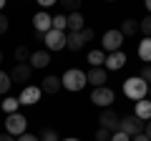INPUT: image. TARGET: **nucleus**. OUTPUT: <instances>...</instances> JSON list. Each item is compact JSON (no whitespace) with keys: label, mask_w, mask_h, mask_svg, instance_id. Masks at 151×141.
<instances>
[{"label":"nucleus","mask_w":151,"mask_h":141,"mask_svg":"<svg viewBox=\"0 0 151 141\" xmlns=\"http://www.w3.org/2000/svg\"><path fill=\"white\" fill-rule=\"evenodd\" d=\"M124 96L129 98V101H144L146 96H149V83L144 81L141 76H131L124 81Z\"/></svg>","instance_id":"1"},{"label":"nucleus","mask_w":151,"mask_h":141,"mask_svg":"<svg viewBox=\"0 0 151 141\" xmlns=\"http://www.w3.org/2000/svg\"><path fill=\"white\" fill-rule=\"evenodd\" d=\"M60 83H63V88L65 91H73V93H78V91H83V88L88 86V81H86V73L83 70H78V68H68L60 76Z\"/></svg>","instance_id":"2"},{"label":"nucleus","mask_w":151,"mask_h":141,"mask_svg":"<svg viewBox=\"0 0 151 141\" xmlns=\"http://www.w3.org/2000/svg\"><path fill=\"white\" fill-rule=\"evenodd\" d=\"M5 129H8V134L13 136V139H18V136H23V134H28V119L23 114H10L5 119Z\"/></svg>","instance_id":"3"},{"label":"nucleus","mask_w":151,"mask_h":141,"mask_svg":"<svg viewBox=\"0 0 151 141\" xmlns=\"http://www.w3.org/2000/svg\"><path fill=\"white\" fill-rule=\"evenodd\" d=\"M101 45H103V50H108V53L121 50V45H124V33L116 30V28L106 30V33H103V38H101Z\"/></svg>","instance_id":"4"},{"label":"nucleus","mask_w":151,"mask_h":141,"mask_svg":"<svg viewBox=\"0 0 151 141\" xmlns=\"http://www.w3.org/2000/svg\"><path fill=\"white\" fill-rule=\"evenodd\" d=\"M98 124H101V129L116 134V131H121V116L116 114L113 109H103L101 116H98Z\"/></svg>","instance_id":"5"},{"label":"nucleus","mask_w":151,"mask_h":141,"mask_svg":"<svg viewBox=\"0 0 151 141\" xmlns=\"http://www.w3.org/2000/svg\"><path fill=\"white\" fill-rule=\"evenodd\" d=\"M91 101L96 103V106H101V109H111V103L116 101V93H113L108 86H101V88H93Z\"/></svg>","instance_id":"6"},{"label":"nucleus","mask_w":151,"mask_h":141,"mask_svg":"<svg viewBox=\"0 0 151 141\" xmlns=\"http://www.w3.org/2000/svg\"><path fill=\"white\" fill-rule=\"evenodd\" d=\"M43 43H45V50H48V53H50V50H55V53H58V50L65 48V33L53 30V28H50V30L43 35Z\"/></svg>","instance_id":"7"},{"label":"nucleus","mask_w":151,"mask_h":141,"mask_svg":"<svg viewBox=\"0 0 151 141\" xmlns=\"http://www.w3.org/2000/svg\"><path fill=\"white\" fill-rule=\"evenodd\" d=\"M144 121L141 119H136L134 114L131 116H126V119H121V131H124L126 136H131V139H134V136H139V134H144Z\"/></svg>","instance_id":"8"},{"label":"nucleus","mask_w":151,"mask_h":141,"mask_svg":"<svg viewBox=\"0 0 151 141\" xmlns=\"http://www.w3.org/2000/svg\"><path fill=\"white\" fill-rule=\"evenodd\" d=\"M40 96H43L40 86H25L20 91V96H18V101H20V106H35L40 101Z\"/></svg>","instance_id":"9"},{"label":"nucleus","mask_w":151,"mask_h":141,"mask_svg":"<svg viewBox=\"0 0 151 141\" xmlns=\"http://www.w3.org/2000/svg\"><path fill=\"white\" fill-rule=\"evenodd\" d=\"M50 20H53V15H48L45 10H40V13L33 15V28H35L38 35H45V33L50 30Z\"/></svg>","instance_id":"10"},{"label":"nucleus","mask_w":151,"mask_h":141,"mask_svg":"<svg viewBox=\"0 0 151 141\" xmlns=\"http://www.w3.org/2000/svg\"><path fill=\"white\" fill-rule=\"evenodd\" d=\"M30 73H33V68L28 63H15V65H13V70H10V81L25 83V81H30Z\"/></svg>","instance_id":"11"},{"label":"nucleus","mask_w":151,"mask_h":141,"mask_svg":"<svg viewBox=\"0 0 151 141\" xmlns=\"http://www.w3.org/2000/svg\"><path fill=\"white\" fill-rule=\"evenodd\" d=\"M86 81L91 83L93 88H101V86H106V81H108V76H106V68H91L86 73Z\"/></svg>","instance_id":"12"},{"label":"nucleus","mask_w":151,"mask_h":141,"mask_svg":"<svg viewBox=\"0 0 151 141\" xmlns=\"http://www.w3.org/2000/svg\"><path fill=\"white\" fill-rule=\"evenodd\" d=\"M50 63V53L48 50H35V53H30V60H28V65L30 68H45V65Z\"/></svg>","instance_id":"13"},{"label":"nucleus","mask_w":151,"mask_h":141,"mask_svg":"<svg viewBox=\"0 0 151 141\" xmlns=\"http://www.w3.org/2000/svg\"><path fill=\"white\" fill-rule=\"evenodd\" d=\"M126 65V53L124 50H116V53L106 55V68L108 70H121Z\"/></svg>","instance_id":"14"},{"label":"nucleus","mask_w":151,"mask_h":141,"mask_svg":"<svg viewBox=\"0 0 151 141\" xmlns=\"http://www.w3.org/2000/svg\"><path fill=\"white\" fill-rule=\"evenodd\" d=\"M60 88H63L60 76H45L43 83H40V91H43V93H58Z\"/></svg>","instance_id":"15"},{"label":"nucleus","mask_w":151,"mask_h":141,"mask_svg":"<svg viewBox=\"0 0 151 141\" xmlns=\"http://www.w3.org/2000/svg\"><path fill=\"white\" fill-rule=\"evenodd\" d=\"M83 45H86V40H83V33H65V48H70L73 53H78Z\"/></svg>","instance_id":"16"},{"label":"nucleus","mask_w":151,"mask_h":141,"mask_svg":"<svg viewBox=\"0 0 151 141\" xmlns=\"http://www.w3.org/2000/svg\"><path fill=\"white\" fill-rule=\"evenodd\" d=\"M134 116H136V119H141L144 124H146V121H151V101H146V98H144V101H139V103H136Z\"/></svg>","instance_id":"17"},{"label":"nucleus","mask_w":151,"mask_h":141,"mask_svg":"<svg viewBox=\"0 0 151 141\" xmlns=\"http://www.w3.org/2000/svg\"><path fill=\"white\" fill-rule=\"evenodd\" d=\"M83 28H86V18L81 13H70L68 15V30L70 33H81Z\"/></svg>","instance_id":"18"},{"label":"nucleus","mask_w":151,"mask_h":141,"mask_svg":"<svg viewBox=\"0 0 151 141\" xmlns=\"http://www.w3.org/2000/svg\"><path fill=\"white\" fill-rule=\"evenodd\" d=\"M119 30L124 33V38H131V35H136V30H139V20H136V18H126Z\"/></svg>","instance_id":"19"},{"label":"nucleus","mask_w":151,"mask_h":141,"mask_svg":"<svg viewBox=\"0 0 151 141\" xmlns=\"http://www.w3.org/2000/svg\"><path fill=\"white\" fill-rule=\"evenodd\" d=\"M139 58L144 60L146 65H151V38H144L139 43Z\"/></svg>","instance_id":"20"},{"label":"nucleus","mask_w":151,"mask_h":141,"mask_svg":"<svg viewBox=\"0 0 151 141\" xmlns=\"http://www.w3.org/2000/svg\"><path fill=\"white\" fill-rule=\"evenodd\" d=\"M88 63H91V68H101V65H106V53L103 50H91L88 53Z\"/></svg>","instance_id":"21"},{"label":"nucleus","mask_w":151,"mask_h":141,"mask_svg":"<svg viewBox=\"0 0 151 141\" xmlns=\"http://www.w3.org/2000/svg\"><path fill=\"white\" fill-rule=\"evenodd\" d=\"M50 28L63 33L65 28H68V15H53V20H50Z\"/></svg>","instance_id":"22"},{"label":"nucleus","mask_w":151,"mask_h":141,"mask_svg":"<svg viewBox=\"0 0 151 141\" xmlns=\"http://www.w3.org/2000/svg\"><path fill=\"white\" fill-rule=\"evenodd\" d=\"M18 106H20L18 98H5V101H3V111H5L8 116H10V114H18Z\"/></svg>","instance_id":"23"},{"label":"nucleus","mask_w":151,"mask_h":141,"mask_svg":"<svg viewBox=\"0 0 151 141\" xmlns=\"http://www.w3.org/2000/svg\"><path fill=\"white\" fill-rule=\"evenodd\" d=\"M15 60L18 63H28V60H30V50H28L25 45H18L15 48Z\"/></svg>","instance_id":"24"},{"label":"nucleus","mask_w":151,"mask_h":141,"mask_svg":"<svg viewBox=\"0 0 151 141\" xmlns=\"http://www.w3.org/2000/svg\"><path fill=\"white\" fill-rule=\"evenodd\" d=\"M10 86H13V81H10V73L0 70V93H8V91H10Z\"/></svg>","instance_id":"25"},{"label":"nucleus","mask_w":151,"mask_h":141,"mask_svg":"<svg viewBox=\"0 0 151 141\" xmlns=\"http://www.w3.org/2000/svg\"><path fill=\"white\" fill-rule=\"evenodd\" d=\"M78 5H81V0H60V8H63L65 13H78Z\"/></svg>","instance_id":"26"},{"label":"nucleus","mask_w":151,"mask_h":141,"mask_svg":"<svg viewBox=\"0 0 151 141\" xmlns=\"http://www.w3.org/2000/svg\"><path fill=\"white\" fill-rule=\"evenodd\" d=\"M38 139H40V141H60V136L55 134V129H43Z\"/></svg>","instance_id":"27"},{"label":"nucleus","mask_w":151,"mask_h":141,"mask_svg":"<svg viewBox=\"0 0 151 141\" xmlns=\"http://www.w3.org/2000/svg\"><path fill=\"white\" fill-rule=\"evenodd\" d=\"M139 30L144 33V38H151V15H146L144 20H139Z\"/></svg>","instance_id":"28"},{"label":"nucleus","mask_w":151,"mask_h":141,"mask_svg":"<svg viewBox=\"0 0 151 141\" xmlns=\"http://www.w3.org/2000/svg\"><path fill=\"white\" fill-rule=\"evenodd\" d=\"M96 141H111V131L98 129V131H96Z\"/></svg>","instance_id":"29"},{"label":"nucleus","mask_w":151,"mask_h":141,"mask_svg":"<svg viewBox=\"0 0 151 141\" xmlns=\"http://www.w3.org/2000/svg\"><path fill=\"white\" fill-rule=\"evenodd\" d=\"M111 141H131V136H126L124 131H116V134H111Z\"/></svg>","instance_id":"30"},{"label":"nucleus","mask_w":151,"mask_h":141,"mask_svg":"<svg viewBox=\"0 0 151 141\" xmlns=\"http://www.w3.org/2000/svg\"><path fill=\"white\" fill-rule=\"evenodd\" d=\"M141 78H144L146 83H151V65H144V68H141Z\"/></svg>","instance_id":"31"},{"label":"nucleus","mask_w":151,"mask_h":141,"mask_svg":"<svg viewBox=\"0 0 151 141\" xmlns=\"http://www.w3.org/2000/svg\"><path fill=\"white\" fill-rule=\"evenodd\" d=\"M5 30H8V18L3 15V13H0V35H3Z\"/></svg>","instance_id":"32"},{"label":"nucleus","mask_w":151,"mask_h":141,"mask_svg":"<svg viewBox=\"0 0 151 141\" xmlns=\"http://www.w3.org/2000/svg\"><path fill=\"white\" fill-rule=\"evenodd\" d=\"M15 141H40L38 136H33V134H23V136H18Z\"/></svg>","instance_id":"33"},{"label":"nucleus","mask_w":151,"mask_h":141,"mask_svg":"<svg viewBox=\"0 0 151 141\" xmlns=\"http://www.w3.org/2000/svg\"><path fill=\"white\" fill-rule=\"evenodd\" d=\"M83 40H86V43H88V40H93V30H91V28H83Z\"/></svg>","instance_id":"34"},{"label":"nucleus","mask_w":151,"mask_h":141,"mask_svg":"<svg viewBox=\"0 0 151 141\" xmlns=\"http://www.w3.org/2000/svg\"><path fill=\"white\" fill-rule=\"evenodd\" d=\"M144 134L149 136V141H151V121H146V126H144Z\"/></svg>","instance_id":"35"},{"label":"nucleus","mask_w":151,"mask_h":141,"mask_svg":"<svg viewBox=\"0 0 151 141\" xmlns=\"http://www.w3.org/2000/svg\"><path fill=\"white\" fill-rule=\"evenodd\" d=\"M131 141H149V136H146V134H139V136H134Z\"/></svg>","instance_id":"36"},{"label":"nucleus","mask_w":151,"mask_h":141,"mask_svg":"<svg viewBox=\"0 0 151 141\" xmlns=\"http://www.w3.org/2000/svg\"><path fill=\"white\" fill-rule=\"evenodd\" d=\"M53 3H55V0H40V8H50Z\"/></svg>","instance_id":"37"},{"label":"nucleus","mask_w":151,"mask_h":141,"mask_svg":"<svg viewBox=\"0 0 151 141\" xmlns=\"http://www.w3.org/2000/svg\"><path fill=\"white\" fill-rule=\"evenodd\" d=\"M0 141H15V139H13L10 134H0Z\"/></svg>","instance_id":"38"},{"label":"nucleus","mask_w":151,"mask_h":141,"mask_svg":"<svg viewBox=\"0 0 151 141\" xmlns=\"http://www.w3.org/2000/svg\"><path fill=\"white\" fill-rule=\"evenodd\" d=\"M3 8H5V0H0V13H3Z\"/></svg>","instance_id":"39"},{"label":"nucleus","mask_w":151,"mask_h":141,"mask_svg":"<svg viewBox=\"0 0 151 141\" xmlns=\"http://www.w3.org/2000/svg\"><path fill=\"white\" fill-rule=\"evenodd\" d=\"M60 141H81V139H60Z\"/></svg>","instance_id":"40"},{"label":"nucleus","mask_w":151,"mask_h":141,"mask_svg":"<svg viewBox=\"0 0 151 141\" xmlns=\"http://www.w3.org/2000/svg\"><path fill=\"white\" fill-rule=\"evenodd\" d=\"M146 8H149V13H151V0H149V3H146Z\"/></svg>","instance_id":"41"},{"label":"nucleus","mask_w":151,"mask_h":141,"mask_svg":"<svg viewBox=\"0 0 151 141\" xmlns=\"http://www.w3.org/2000/svg\"><path fill=\"white\" fill-rule=\"evenodd\" d=\"M0 63H3V50H0Z\"/></svg>","instance_id":"42"},{"label":"nucleus","mask_w":151,"mask_h":141,"mask_svg":"<svg viewBox=\"0 0 151 141\" xmlns=\"http://www.w3.org/2000/svg\"><path fill=\"white\" fill-rule=\"evenodd\" d=\"M149 96H151V86H149Z\"/></svg>","instance_id":"43"}]
</instances>
